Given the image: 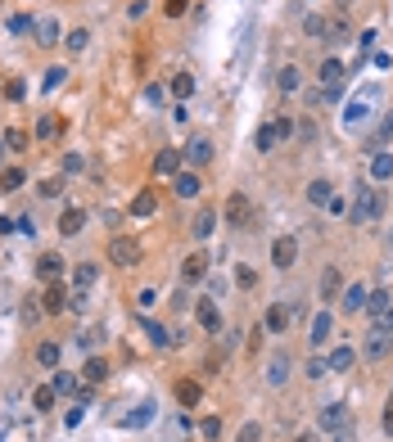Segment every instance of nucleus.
Listing matches in <instances>:
<instances>
[{"mask_svg":"<svg viewBox=\"0 0 393 442\" xmlns=\"http://www.w3.org/2000/svg\"><path fill=\"white\" fill-rule=\"evenodd\" d=\"M384 212V195H380V185H357V195H353V208H348V217H353V226H371L375 217Z\"/></svg>","mask_w":393,"mask_h":442,"instance_id":"f257e3e1","label":"nucleus"},{"mask_svg":"<svg viewBox=\"0 0 393 442\" xmlns=\"http://www.w3.org/2000/svg\"><path fill=\"white\" fill-rule=\"evenodd\" d=\"M361 356H366V361H384V356H393V321H371L366 343H361Z\"/></svg>","mask_w":393,"mask_h":442,"instance_id":"f03ea898","label":"nucleus"},{"mask_svg":"<svg viewBox=\"0 0 393 442\" xmlns=\"http://www.w3.org/2000/svg\"><path fill=\"white\" fill-rule=\"evenodd\" d=\"M375 99H380V86H366L361 95H353L348 104H344V127H348V131L366 127V122H371V108H375Z\"/></svg>","mask_w":393,"mask_h":442,"instance_id":"7ed1b4c3","label":"nucleus"},{"mask_svg":"<svg viewBox=\"0 0 393 442\" xmlns=\"http://www.w3.org/2000/svg\"><path fill=\"white\" fill-rule=\"evenodd\" d=\"M68 302H73V289H68L64 280H50V284H45V293H41V312L45 316H64Z\"/></svg>","mask_w":393,"mask_h":442,"instance_id":"20e7f679","label":"nucleus"},{"mask_svg":"<svg viewBox=\"0 0 393 442\" xmlns=\"http://www.w3.org/2000/svg\"><path fill=\"white\" fill-rule=\"evenodd\" d=\"M109 262H113V267H136V262H141V239L113 235V244H109Z\"/></svg>","mask_w":393,"mask_h":442,"instance_id":"39448f33","label":"nucleus"},{"mask_svg":"<svg viewBox=\"0 0 393 442\" xmlns=\"http://www.w3.org/2000/svg\"><path fill=\"white\" fill-rule=\"evenodd\" d=\"M344 424H353L348 402H326V406H321V433H339Z\"/></svg>","mask_w":393,"mask_h":442,"instance_id":"423d86ee","label":"nucleus"},{"mask_svg":"<svg viewBox=\"0 0 393 442\" xmlns=\"http://www.w3.org/2000/svg\"><path fill=\"white\" fill-rule=\"evenodd\" d=\"M95 280H99V267H95V262H77V267H73V280H68V289H73V298H86Z\"/></svg>","mask_w":393,"mask_h":442,"instance_id":"0eeeda50","label":"nucleus"},{"mask_svg":"<svg viewBox=\"0 0 393 442\" xmlns=\"http://www.w3.org/2000/svg\"><path fill=\"white\" fill-rule=\"evenodd\" d=\"M298 262V239L294 235H281L272 244V267H281V271H289Z\"/></svg>","mask_w":393,"mask_h":442,"instance_id":"6e6552de","label":"nucleus"},{"mask_svg":"<svg viewBox=\"0 0 393 442\" xmlns=\"http://www.w3.org/2000/svg\"><path fill=\"white\" fill-rule=\"evenodd\" d=\"M195 321H199V330H208V334H222V312H217V302L213 298L195 302Z\"/></svg>","mask_w":393,"mask_h":442,"instance_id":"1a4fd4ad","label":"nucleus"},{"mask_svg":"<svg viewBox=\"0 0 393 442\" xmlns=\"http://www.w3.org/2000/svg\"><path fill=\"white\" fill-rule=\"evenodd\" d=\"M32 32H36V45H64V32H59V19H50V14H41V19L32 23Z\"/></svg>","mask_w":393,"mask_h":442,"instance_id":"9d476101","label":"nucleus"},{"mask_svg":"<svg viewBox=\"0 0 393 442\" xmlns=\"http://www.w3.org/2000/svg\"><path fill=\"white\" fill-rule=\"evenodd\" d=\"M366 302H371V289H366V284H344V293H339V307H344V312H366Z\"/></svg>","mask_w":393,"mask_h":442,"instance_id":"9b49d317","label":"nucleus"},{"mask_svg":"<svg viewBox=\"0 0 393 442\" xmlns=\"http://www.w3.org/2000/svg\"><path fill=\"white\" fill-rule=\"evenodd\" d=\"M208 267H213V258H208V253H190V258L181 262V280H186V284H199L208 275Z\"/></svg>","mask_w":393,"mask_h":442,"instance_id":"f8f14e48","label":"nucleus"},{"mask_svg":"<svg viewBox=\"0 0 393 442\" xmlns=\"http://www.w3.org/2000/svg\"><path fill=\"white\" fill-rule=\"evenodd\" d=\"M366 312H371V321H393V289H371Z\"/></svg>","mask_w":393,"mask_h":442,"instance_id":"ddd939ff","label":"nucleus"},{"mask_svg":"<svg viewBox=\"0 0 393 442\" xmlns=\"http://www.w3.org/2000/svg\"><path fill=\"white\" fill-rule=\"evenodd\" d=\"M181 154H186L190 167H208V162H213V140H208V136H195Z\"/></svg>","mask_w":393,"mask_h":442,"instance_id":"4468645a","label":"nucleus"},{"mask_svg":"<svg viewBox=\"0 0 393 442\" xmlns=\"http://www.w3.org/2000/svg\"><path fill=\"white\" fill-rule=\"evenodd\" d=\"M262 330H267V334H285V330H289V307H285V302H272L267 316H262Z\"/></svg>","mask_w":393,"mask_h":442,"instance_id":"2eb2a0df","label":"nucleus"},{"mask_svg":"<svg viewBox=\"0 0 393 442\" xmlns=\"http://www.w3.org/2000/svg\"><path fill=\"white\" fill-rule=\"evenodd\" d=\"M289 366H294V361H289V356H267V370H262V375H267V384H272V389H285V379H289Z\"/></svg>","mask_w":393,"mask_h":442,"instance_id":"dca6fc26","label":"nucleus"},{"mask_svg":"<svg viewBox=\"0 0 393 442\" xmlns=\"http://www.w3.org/2000/svg\"><path fill=\"white\" fill-rule=\"evenodd\" d=\"M249 212H253V208H249V195H240V190H235V195L226 199V221H230V226H249Z\"/></svg>","mask_w":393,"mask_h":442,"instance_id":"f3484780","label":"nucleus"},{"mask_svg":"<svg viewBox=\"0 0 393 442\" xmlns=\"http://www.w3.org/2000/svg\"><path fill=\"white\" fill-rule=\"evenodd\" d=\"M82 226H86V212H82V208H64V212H59V235L64 239L82 235Z\"/></svg>","mask_w":393,"mask_h":442,"instance_id":"a211bd4d","label":"nucleus"},{"mask_svg":"<svg viewBox=\"0 0 393 442\" xmlns=\"http://www.w3.org/2000/svg\"><path fill=\"white\" fill-rule=\"evenodd\" d=\"M181 162H186V154H181V149H158L154 172H158V176H176V172H181Z\"/></svg>","mask_w":393,"mask_h":442,"instance_id":"6ab92c4d","label":"nucleus"},{"mask_svg":"<svg viewBox=\"0 0 393 442\" xmlns=\"http://www.w3.org/2000/svg\"><path fill=\"white\" fill-rule=\"evenodd\" d=\"M131 217H136V221H145V217H154L158 212V195H154V190H141V195L131 199V208H127Z\"/></svg>","mask_w":393,"mask_h":442,"instance_id":"aec40b11","label":"nucleus"},{"mask_svg":"<svg viewBox=\"0 0 393 442\" xmlns=\"http://www.w3.org/2000/svg\"><path fill=\"white\" fill-rule=\"evenodd\" d=\"M371 181L380 185V181H393V154L389 149H375L371 154Z\"/></svg>","mask_w":393,"mask_h":442,"instance_id":"412c9836","label":"nucleus"},{"mask_svg":"<svg viewBox=\"0 0 393 442\" xmlns=\"http://www.w3.org/2000/svg\"><path fill=\"white\" fill-rule=\"evenodd\" d=\"M317 289H321V298H339V293H344V275H339V267H326V271H321Z\"/></svg>","mask_w":393,"mask_h":442,"instance_id":"4be33fe9","label":"nucleus"},{"mask_svg":"<svg viewBox=\"0 0 393 442\" xmlns=\"http://www.w3.org/2000/svg\"><path fill=\"white\" fill-rule=\"evenodd\" d=\"M330 330H335V325H330V312H317V316H312L307 339H312V347H317V352H321V343H330Z\"/></svg>","mask_w":393,"mask_h":442,"instance_id":"5701e85b","label":"nucleus"},{"mask_svg":"<svg viewBox=\"0 0 393 442\" xmlns=\"http://www.w3.org/2000/svg\"><path fill=\"white\" fill-rule=\"evenodd\" d=\"M36 275H41L45 284L59 280V275H64V262H59V253H41V258H36Z\"/></svg>","mask_w":393,"mask_h":442,"instance_id":"b1692460","label":"nucleus"},{"mask_svg":"<svg viewBox=\"0 0 393 442\" xmlns=\"http://www.w3.org/2000/svg\"><path fill=\"white\" fill-rule=\"evenodd\" d=\"M199 397H204V389H199V379H176V402L181 406H199Z\"/></svg>","mask_w":393,"mask_h":442,"instance_id":"393cba45","label":"nucleus"},{"mask_svg":"<svg viewBox=\"0 0 393 442\" xmlns=\"http://www.w3.org/2000/svg\"><path fill=\"white\" fill-rule=\"evenodd\" d=\"M50 389H55L59 397H77V393H82V379H77L73 370H55V384H50Z\"/></svg>","mask_w":393,"mask_h":442,"instance_id":"a878e982","label":"nucleus"},{"mask_svg":"<svg viewBox=\"0 0 393 442\" xmlns=\"http://www.w3.org/2000/svg\"><path fill=\"white\" fill-rule=\"evenodd\" d=\"M150 420H154V402H141V406H131L127 415H122V424H127V429H145Z\"/></svg>","mask_w":393,"mask_h":442,"instance_id":"bb28decb","label":"nucleus"},{"mask_svg":"<svg viewBox=\"0 0 393 442\" xmlns=\"http://www.w3.org/2000/svg\"><path fill=\"white\" fill-rule=\"evenodd\" d=\"M276 86H281V90H285V95H294V90H298V86H303V73H298V68H294V64H285V68H281V73H276Z\"/></svg>","mask_w":393,"mask_h":442,"instance_id":"cd10ccee","label":"nucleus"},{"mask_svg":"<svg viewBox=\"0 0 393 442\" xmlns=\"http://www.w3.org/2000/svg\"><path fill=\"white\" fill-rule=\"evenodd\" d=\"M199 190H204V181H199L195 172H186V167H181V172H176V195H181V199H195Z\"/></svg>","mask_w":393,"mask_h":442,"instance_id":"c85d7f7f","label":"nucleus"},{"mask_svg":"<svg viewBox=\"0 0 393 442\" xmlns=\"http://www.w3.org/2000/svg\"><path fill=\"white\" fill-rule=\"evenodd\" d=\"M326 361H330V370H335V375H344V370H353V361H357V347H335Z\"/></svg>","mask_w":393,"mask_h":442,"instance_id":"c756f323","label":"nucleus"},{"mask_svg":"<svg viewBox=\"0 0 393 442\" xmlns=\"http://www.w3.org/2000/svg\"><path fill=\"white\" fill-rule=\"evenodd\" d=\"M141 330L150 334V343H154V347H167V343H172V334H167V325L150 321V316H141Z\"/></svg>","mask_w":393,"mask_h":442,"instance_id":"7c9ffc66","label":"nucleus"},{"mask_svg":"<svg viewBox=\"0 0 393 442\" xmlns=\"http://www.w3.org/2000/svg\"><path fill=\"white\" fill-rule=\"evenodd\" d=\"M344 73H348V68L339 64V59H326V64H321V86H344Z\"/></svg>","mask_w":393,"mask_h":442,"instance_id":"2f4dec72","label":"nucleus"},{"mask_svg":"<svg viewBox=\"0 0 393 442\" xmlns=\"http://www.w3.org/2000/svg\"><path fill=\"white\" fill-rule=\"evenodd\" d=\"M82 379H86L91 389H95V384H104V379H109V366H104V356H91L86 370H82Z\"/></svg>","mask_w":393,"mask_h":442,"instance_id":"473e14b6","label":"nucleus"},{"mask_svg":"<svg viewBox=\"0 0 393 442\" xmlns=\"http://www.w3.org/2000/svg\"><path fill=\"white\" fill-rule=\"evenodd\" d=\"M190 95H195V77H190V73H176L172 77V99H176V104H186Z\"/></svg>","mask_w":393,"mask_h":442,"instance_id":"72a5a7b5","label":"nucleus"},{"mask_svg":"<svg viewBox=\"0 0 393 442\" xmlns=\"http://www.w3.org/2000/svg\"><path fill=\"white\" fill-rule=\"evenodd\" d=\"M213 226H217V212H213V208H204V212L195 217V226H190V235H195V239H208V235H213Z\"/></svg>","mask_w":393,"mask_h":442,"instance_id":"f704fd0d","label":"nucleus"},{"mask_svg":"<svg viewBox=\"0 0 393 442\" xmlns=\"http://www.w3.org/2000/svg\"><path fill=\"white\" fill-rule=\"evenodd\" d=\"M59 343H36V366H45V370H59Z\"/></svg>","mask_w":393,"mask_h":442,"instance_id":"c9c22d12","label":"nucleus"},{"mask_svg":"<svg viewBox=\"0 0 393 442\" xmlns=\"http://www.w3.org/2000/svg\"><path fill=\"white\" fill-rule=\"evenodd\" d=\"M59 131H64V118H55V113H45V118L36 122V140H55Z\"/></svg>","mask_w":393,"mask_h":442,"instance_id":"e433bc0d","label":"nucleus"},{"mask_svg":"<svg viewBox=\"0 0 393 442\" xmlns=\"http://www.w3.org/2000/svg\"><path fill=\"white\" fill-rule=\"evenodd\" d=\"M55 397H59V393L50 389V384H41V389H32V410H41V415H45V410H55Z\"/></svg>","mask_w":393,"mask_h":442,"instance_id":"4c0bfd02","label":"nucleus"},{"mask_svg":"<svg viewBox=\"0 0 393 442\" xmlns=\"http://www.w3.org/2000/svg\"><path fill=\"white\" fill-rule=\"evenodd\" d=\"M23 181H27V176H23V167H5V172H0V190H5V195L23 190Z\"/></svg>","mask_w":393,"mask_h":442,"instance_id":"58836bf2","label":"nucleus"},{"mask_svg":"<svg viewBox=\"0 0 393 442\" xmlns=\"http://www.w3.org/2000/svg\"><path fill=\"white\" fill-rule=\"evenodd\" d=\"M307 204H330V181H326V176H317V181H312V185H307Z\"/></svg>","mask_w":393,"mask_h":442,"instance_id":"ea45409f","label":"nucleus"},{"mask_svg":"<svg viewBox=\"0 0 393 442\" xmlns=\"http://www.w3.org/2000/svg\"><path fill=\"white\" fill-rule=\"evenodd\" d=\"M253 145H258V154H272L276 145H281V140H276V127H272V122H267V127H258V136H253Z\"/></svg>","mask_w":393,"mask_h":442,"instance_id":"a19ab883","label":"nucleus"},{"mask_svg":"<svg viewBox=\"0 0 393 442\" xmlns=\"http://www.w3.org/2000/svg\"><path fill=\"white\" fill-rule=\"evenodd\" d=\"M64 45H68V50H73V54H82V50H86V45H91V32H86V27H73V32L64 36Z\"/></svg>","mask_w":393,"mask_h":442,"instance_id":"79ce46f5","label":"nucleus"},{"mask_svg":"<svg viewBox=\"0 0 393 442\" xmlns=\"http://www.w3.org/2000/svg\"><path fill=\"white\" fill-rule=\"evenodd\" d=\"M303 32L307 36H330V23L321 19V14H307V19H303Z\"/></svg>","mask_w":393,"mask_h":442,"instance_id":"37998d69","label":"nucleus"},{"mask_svg":"<svg viewBox=\"0 0 393 442\" xmlns=\"http://www.w3.org/2000/svg\"><path fill=\"white\" fill-rule=\"evenodd\" d=\"M36 190H41V199H59V195H64V176H45Z\"/></svg>","mask_w":393,"mask_h":442,"instance_id":"c03bdc74","label":"nucleus"},{"mask_svg":"<svg viewBox=\"0 0 393 442\" xmlns=\"http://www.w3.org/2000/svg\"><path fill=\"white\" fill-rule=\"evenodd\" d=\"M32 23H36L32 14H14V19H10V32L14 36H27V32H32Z\"/></svg>","mask_w":393,"mask_h":442,"instance_id":"a18cd8bd","label":"nucleus"},{"mask_svg":"<svg viewBox=\"0 0 393 442\" xmlns=\"http://www.w3.org/2000/svg\"><path fill=\"white\" fill-rule=\"evenodd\" d=\"M23 95H27V82H23V77H10V82H5V99H14V104H19Z\"/></svg>","mask_w":393,"mask_h":442,"instance_id":"49530a36","label":"nucleus"},{"mask_svg":"<svg viewBox=\"0 0 393 442\" xmlns=\"http://www.w3.org/2000/svg\"><path fill=\"white\" fill-rule=\"evenodd\" d=\"M235 284H240V289H253V284H258V271H253V267H240V271H235Z\"/></svg>","mask_w":393,"mask_h":442,"instance_id":"de8ad7c7","label":"nucleus"},{"mask_svg":"<svg viewBox=\"0 0 393 442\" xmlns=\"http://www.w3.org/2000/svg\"><path fill=\"white\" fill-rule=\"evenodd\" d=\"M272 127H276V140H289V136H294V118H276Z\"/></svg>","mask_w":393,"mask_h":442,"instance_id":"09e8293b","label":"nucleus"},{"mask_svg":"<svg viewBox=\"0 0 393 442\" xmlns=\"http://www.w3.org/2000/svg\"><path fill=\"white\" fill-rule=\"evenodd\" d=\"M186 10H190V0H163V14H167V19H181Z\"/></svg>","mask_w":393,"mask_h":442,"instance_id":"8fccbe9b","label":"nucleus"},{"mask_svg":"<svg viewBox=\"0 0 393 442\" xmlns=\"http://www.w3.org/2000/svg\"><path fill=\"white\" fill-rule=\"evenodd\" d=\"M64 77H68V68H50V73H45V90H59Z\"/></svg>","mask_w":393,"mask_h":442,"instance_id":"3c124183","label":"nucleus"},{"mask_svg":"<svg viewBox=\"0 0 393 442\" xmlns=\"http://www.w3.org/2000/svg\"><path fill=\"white\" fill-rule=\"evenodd\" d=\"M326 370H330V361H326V356H312V361H307V375H312V379H321V375H326Z\"/></svg>","mask_w":393,"mask_h":442,"instance_id":"603ef678","label":"nucleus"},{"mask_svg":"<svg viewBox=\"0 0 393 442\" xmlns=\"http://www.w3.org/2000/svg\"><path fill=\"white\" fill-rule=\"evenodd\" d=\"M235 442H262V424H244Z\"/></svg>","mask_w":393,"mask_h":442,"instance_id":"864d4df0","label":"nucleus"},{"mask_svg":"<svg viewBox=\"0 0 393 442\" xmlns=\"http://www.w3.org/2000/svg\"><path fill=\"white\" fill-rule=\"evenodd\" d=\"M199 433H204V438H217V433H222V420H217V415H208V420L199 424Z\"/></svg>","mask_w":393,"mask_h":442,"instance_id":"5fc2aeb1","label":"nucleus"},{"mask_svg":"<svg viewBox=\"0 0 393 442\" xmlns=\"http://www.w3.org/2000/svg\"><path fill=\"white\" fill-rule=\"evenodd\" d=\"M330 36H335V41H348V19H335V23H330Z\"/></svg>","mask_w":393,"mask_h":442,"instance_id":"6e6d98bb","label":"nucleus"},{"mask_svg":"<svg viewBox=\"0 0 393 442\" xmlns=\"http://www.w3.org/2000/svg\"><path fill=\"white\" fill-rule=\"evenodd\" d=\"M5 145H10V149H23V145H27V131H10V136H5Z\"/></svg>","mask_w":393,"mask_h":442,"instance_id":"4d7b16f0","label":"nucleus"},{"mask_svg":"<svg viewBox=\"0 0 393 442\" xmlns=\"http://www.w3.org/2000/svg\"><path fill=\"white\" fill-rule=\"evenodd\" d=\"M330 438H335V442H357V429H353V424H344V429L330 433Z\"/></svg>","mask_w":393,"mask_h":442,"instance_id":"13d9d810","label":"nucleus"},{"mask_svg":"<svg viewBox=\"0 0 393 442\" xmlns=\"http://www.w3.org/2000/svg\"><path fill=\"white\" fill-rule=\"evenodd\" d=\"M384 140H393V113H384V122H380V145Z\"/></svg>","mask_w":393,"mask_h":442,"instance_id":"bf43d9fd","label":"nucleus"},{"mask_svg":"<svg viewBox=\"0 0 393 442\" xmlns=\"http://www.w3.org/2000/svg\"><path fill=\"white\" fill-rule=\"evenodd\" d=\"M145 104H163V86H145Z\"/></svg>","mask_w":393,"mask_h":442,"instance_id":"052dcab7","label":"nucleus"},{"mask_svg":"<svg viewBox=\"0 0 393 442\" xmlns=\"http://www.w3.org/2000/svg\"><path fill=\"white\" fill-rule=\"evenodd\" d=\"M64 172H82V154H64Z\"/></svg>","mask_w":393,"mask_h":442,"instance_id":"680f3d73","label":"nucleus"},{"mask_svg":"<svg viewBox=\"0 0 393 442\" xmlns=\"http://www.w3.org/2000/svg\"><path fill=\"white\" fill-rule=\"evenodd\" d=\"M380 424H384V433L393 438V397H389V406H384V420H380Z\"/></svg>","mask_w":393,"mask_h":442,"instance_id":"e2e57ef3","label":"nucleus"},{"mask_svg":"<svg viewBox=\"0 0 393 442\" xmlns=\"http://www.w3.org/2000/svg\"><path fill=\"white\" fill-rule=\"evenodd\" d=\"M150 302H154V289H141V293H136V307H141V312L150 307Z\"/></svg>","mask_w":393,"mask_h":442,"instance_id":"0e129e2a","label":"nucleus"},{"mask_svg":"<svg viewBox=\"0 0 393 442\" xmlns=\"http://www.w3.org/2000/svg\"><path fill=\"white\" fill-rule=\"evenodd\" d=\"M145 10H150V0H131V19H141Z\"/></svg>","mask_w":393,"mask_h":442,"instance_id":"69168bd1","label":"nucleus"},{"mask_svg":"<svg viewBox=\"0 0 393 442\" xmlns=\"http://www.w3.org/2000/svg\"><path fill=\"white\" fill-rule=\"evenodd\" d=\"M298 442H312V433H298Z\"/></svg>","mask_w":393,"mask_h":442,"instance_id":"338daca9","label":"nucleus"}]
</instances>
